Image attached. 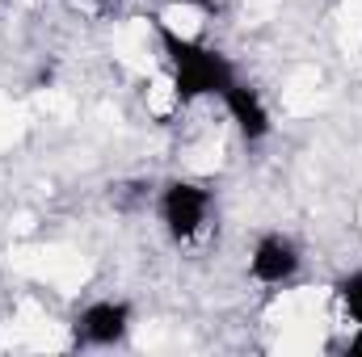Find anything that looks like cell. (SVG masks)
I'll list each match as a JSON object with an SVG mask.
<instances>
[{
	"label": "cell",
	"instance_id": "6da1fadb",
	"mask_svg": "<svg viewBox=\"0 0 362 357\" xmlns=\"http://www.w3.org/2000/svg\"><path fill=\"white\" fill-rule=\"evenodd\" d=\"M152 30L160 38L165 63H169V76H173V92H177L181 105H189L198 97H223V89L236 80L223 51H215L198 38H185L160 17H152Z\"/></svg>",
	"mask_w": 362,
	"mask_h": 357
},
{
	"label": "cell",
	"instance_id": "7a4b0ae2",
	"mask_svg": "<svg viewBox=\"0 0 362 357\" xmlns=\"http://www.w3.org/2000/svg\"><path fill=\"white\" fill-rule=\"evenodd\" d=\"M160 223H165V231L185 244V240H194L202 227H206V219H211V189H202V185H194V181H169L165 189H160Z\"/></svg>",
	"mask_w": 362,
	"mask_h": 357
},
{
	"label": "cell",
	"instance_id": "3957f363",
	"mask_svg": "<svg viewBox=\"0 0 362 357\" xmlns=\"http://www.w3.org/2000/svg\"><path fill=\"white\" fill-rule=\"evenodd\" d=\"M127 332H131V307L118 298H97L76 315V345H85V349L122 345Z\"/></svg>",
	"mask_w": 362,
	"mask_h": 357
},
{
	"label": "cell",
	"instance_id": "277c9868",
	"mask_svg": "<svg viewBox=\"0 0 362 357\" xmlns=\"http://www.w3.org/2000/svg\"><path fill=\"white\" fill-rule=\"evenodd\" d=\"M249 273H253V282H262V286H282V282H291L295 273H299V248L286 240V236H262L257 244H253V257H249Z\"/></svg>",
	"mask_w": 362,
	"mask_h": 357
},
{
	"label": "cell",
	"instance_id": "5b68a950",
	"mask_svg": "<svg viewBox=\"0 0 362 357\" xmlns=\"http://www.w3.org/2000/svg\"><path fill=\"white\" fill-rule=\"evenodd\" d=\"M223 105H228V118L236 122V131L249 139V143H257V139H266L270 135V109H266V101H262V92L253 89V85H245V80H232L228 89H223Z\"/></svg>",
	"mask_w": 362,
	"mask_h": 357
},
{
	"label": "cell",
	"instance_id": "8992f818",
	"mask_svg": "<svg viewBox=\"0 0 362 357\" xmlns=\"http://www.w3.org/2000/svg\"><path fill=\"white\" fill-rule=\"evenodd\" d=\"M337 307H341V315L350 320V324H362V269L354 273H346L341 282H337Z\"/></svg>",
	"mask_w": 362,
	"mask_h": 357
},
{
	"label": "cell",
	"instance_id": "52a82bcc",
	"mask_svg": "<svg viewBox=\"0 0 362 357\" xmlns=\"http://www.w3.org/2000/svg\"><path fill=\"white\" fill-rule=\"evenodd\" d=\"M346 357H362V324H354V337L346 341Z\"/></svg>",
	"mask_w": 362,
	"mask_h": 357
}]
</instances>
